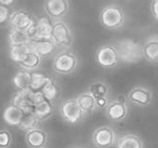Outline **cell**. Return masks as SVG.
I'll return each instance as SVG.
<instances>
[{
  "instance_id": "obj_23",
  "label": "cell",
  "mask_w": 158,
  "mask_h": 148,
  "mask_svg": "<svg viewBox=\"0 0 158 148\" xmlns=\"http://www.w3.org/2000/svg\"><path fill=\"white\" fill-rule=\"evenodd\" d=\"M52 77H50L46 74H43L40 72H33L30 90L31 92L42 94L43 90L48 86V84L52 81Z\"/></svg>"
},
{
  "instance_id": "obj_10",
  "label": "cell",
  "mask_w": 158,
  "mask_h": 148,
  "mask_svg": "<svg viewBox=\"0 0 158 148\" xmlns=\"http://www.w3.org/2000/svg\"><path fill=\"white\" fill-rule=\"evenodd\" d=\"M44 11L52 21L62 20L70 11V2L67 0H47L43 4Z\"/></svg>"
},
{
  "instance_id": "obj_16",
  "label": "cell",
  "mask_w": 158,
  "mask_h": 148,
  "mask_svg": "<svg viewBox=\"0 0 158 148\" xmlns=\"http://www.w3.org/2000/svg\"><path fill=\"white\" fill-rule=\"evenodd\" d=\"M26 112L19 106L10 104L3 112V120L10 126L19 127L22 121L25 117Z\"/></svg>"
},
{
  "instance_id": "obj_24",
  "label": "cell",
  "mask_w": 158,
  "mask_h": 148,
  "mask_svg": "<svg viewBox=\"0 0 158 148\" xmlns=\"http://www.w3.org/2000/svg\"><path fill=\"white\" fill-rule=\"evenodd\" d=\"M41 64H42L41 57L38 56L35 51H31L26 58L21 63H19L18 65L20 66L22 70L32 71L35 70H37V68L41 66Z\"/></svg>"
},
{
  "instance_id": "obj_8",
  "label": "cell",
  "mask_w": 158,
  "mask_h": 148,
  "mask_svg": "<svg viewBox=\"0 0 158 148\" xmlns=\"http://www.w3.org/2000/svg\"><path fill=\"white\" fill-rule=\"evenodd\" d=\"M92 141L97 148H110L116 144L117 135L112 127L101 125L93 132Z\"/></svg>"
},
{
  "instance_id": "obj_11",
  "label": "cell",
  "mask_w": 158,
  "mask_h": 148,
  "mask_svg": "<svg viewBox=\"0 0 158 148\" xmlns=\"http://www.w3.org/2000/svg\"><path fill=\"white\" fill-rule=\"evenodd\" d=\"M35 20L36 19L29 10L25 9H17L14 10L10 14L9 25L10 29L27 30L33 25Z\"/></svg>"
},
{
  "instance_id": "obj_3",
  "label": "cell",
  "mask_w": 158,
  "mask_h": 148,
  "mask_svg": "<svg viewBox=\"0 0 158 148\" xmlns=\"http://www.w3.org/2000/svg\"><path fill=\"white\" fill-rule=\"evenodd\" d=\"M79 61L76 54L70 50H64L54 56L52 70L58 74L68 75L76 70Z\"/></svg>"
},
{
  "instance_id": "obj_25",
  "label": "cell",
  "mask_w": 158,
  "mask_h": 148,
  "mask_svg": "<svg viewBox=\"0 0 158 148\" xmlns=\"http://www.w3.org/2000/svg\"><path fill=\"white\" fill-rule=\"evenodd\" d=\"M8 40L10 46L28 44L30 43V38L26 30H20L15 29H10L8 34Z\"/></svg>"
},
{
  "instance_id": "obj_2",
  "label": "cell",
  "mask_w": 158,
  "mask_h": 148,
  "mask_svg": "<svg viewBox=\"0 0 158 148\" xmlns=\"http://www.w3.org/2000/svg\"><path fill=\"white\" fill-rule=\"evenodd\" d=\"M114 45L117 48L121 63L134 64L143 58L141 45L137 42L126 38L117 41Z\"/></svg>"
},
{
  "instance_id": "obj_28",
  "label": "cell",
  "mask_w": 158,
  "mask_h": 148,
  "mask_svg": "<svg viewBox=\"0 0 158 148\" xmlns=\"http://www.w3.org/2000/svg\"><path fill=\"white\" fill-rule=\"evenodd\" d=\"M10 7H7L0 3V25H4L6 23H9L10 14L13 10H10Z\"/></svg>"
},
{
  "instance_id": "obj_21",
  "label": "cell",
  "mask_w": 158,
  "mask_h": 148,
  "mask_svg": "<svg viewBox=\"0 0 158 148\" xmlns=\"http://www.w3.org/2000/svg\"><path fill=\"white\" fill-rule=\"evenodd\" d=\"M75 99L78 102L79 106L81 107V109L84 111L86 115L94 112L98 108L96 100L88 91H85V92L79 94Z\"/></svg>"
},
{
  "instance_id": "obj_9",
  "label": "cell",
  "mask_w": 158,
  "mask_h": 148,
  "mask_svg": "<svg viewBox=\"0 0 158 148\" xmlns=\"http://www.w3.org/2000/svg\"><path fill=\"white\" fill-rule=\"evenodd\" d=\"M105 114L108 120L112 122H123L128 117L129 114V107L126 100L115 98L111 101H109L106 106Z\"/></svg>"
},
{
  "instance_id": "obj_27",
  "label": "cell",
  "mask_w": 158,
  "mask_h": 148,
  "mask_svg": "<svg viewBox=\"0 0 158 148\" xmlns=\"http://www.w3.org/2000/svg\"><path fill=\"white\" fill-rule=\"evenodd\" d=\"M13 142V137L8 129H0V148H10Z\"/></svg>"
},
{
  "instance_id": "obj_18",
  "label": "cell",
  "mask_w": 158,
  "mask_h": 148,
  "mask_svg": "<svg viewBox=\"0 0 158 148\" xmlns=\"http://www.w3.org/2000/svg\"><path fill=\"white\" fill-rule=\"evenodd\" d=\"M54 113L53 102L45 98L35 106L33 107V114L36 116L39 122H44L49 120Z\"/></svg>"
},
{
  "instance_id": "obj_19",
  "label": "cell",
  "mask_w": 158,
  "mask_h": 148,
  "mask_svg": "<svg viewBox=\"0 0 158 148\" xmlns=\"http://www.w3.org/2000/svg\"><path fill=\"white\" fill-rule=\"evenodd\" d=\"M116 148H145L144 142L136 134L128 133L121 135L116 141Z\"/></svg>"
},
{
  "instance_id": "obj_1",
  "label": "cell",
  "mask_w": 158,
  "mask_h": 148,
  "mask_svg": "<svg viewBox=\"0 0 158 148\" xmlns=\"http://www.w3.org/2000/svg\"><path fill=\"white\" fill-rule=\"evenodd\" d=\"M126 13L118 4H108L101 9L99 13V21L105 29L116 30L122 29L126 24Z\"/></svg>"
},
{
  "instance_id": "obj_14",
  "label": "cell",
  "mask_w": 158,
  "mask_h": 148,
  "mask_svg": "<svg viewBox=\"0 0 158 148\" xmlns=\"http://www.w3.org/2000/svg\"><path fill=\"white\" fill-rule=\"evenodd\" d=\"M25 141L29 148H46L49 136L44 129L35 127L26 132Z\"/></svg>"
},
{
  "instance_id": "obj_17",
  "label": "cell",
  "mask_w": 158,
  "mask_h": 148,
  "mask_svg": "<svg viewBox=\"0 0 158 148\" xmlns=\"http://www.w3.org/2000/svg\"><path fill=\"white\" fill-rule=\"evenodd\" d=\"M31 46L32 51H35L41 58H48L50 57L54 50H55V44L53 40L51 39H39L35 41H31Z\"/></svg>"
},
{
  "instance_id": "obj_6",
  "label": "cell",
  "mask_w": 158,
  "mask_h": 148,
  "mask_svg": "<svg viewBox=\"0 0 158 148\" xmlns=\"http://www.w3.org/2000/svg\"><path fill=\"white\" fill-rule=\"evenodd\" d=\"M52 39L56 47L69 50L73 44V34L71 27L64 20L53 21V30Z\"/></svg>"
},
{
  "instance_id": "obj_29",
  "label": "cell",
  "mask_w": 158,
  "mask_h": 148,
  "mask_svg": "<svg viewBox=\"0 0 158 148\" xmlns=\"http://www.w3.org/2000/svg\"><path fill=\"white\" fill-rule=\"evenodd\" d=\"M150 11L152 17L158 21V0H153L150 4Z\"/></svg>"
},
{
  "instance_id": "obj_5",
  "label": "cell",
  "mask_w": 158,
  "mask_h": 148,
  "mask_svg": "<svg viewBox=\"0 0 158 148\" xmlns=\"http://www.w3.org/2000/svg\"><path fill=\"white\" fill-rule=\"evenodd\" d=\"M59 114L62 119L70 124H78L82 122L86 116L75 98L63 101L59 106Z\"/></svg>"
},
{
  "instance_id": "obj_20",
  "label": "cell",
  "mask_w": 158,
  "mask_h": 148,
  "mask_svg": "<svg viewBox=\"0 0 158 148\" xmlns=\"http://www.w3.org/2000/svg\"><path fill=\"white\" fill-rule=\"evenodd\" d=\"M32 71L21 70L17 71L13 77V85L15 87L16 91L28 90L31 87V80H32Z\"/></svg>"
},
{
  "instance_id": "obj_22",
  "label": "cell",
  "mask_w": 158,
  "mask_h": 148,
  "mask_svg": "<svg viewBox=\"0 0 158 148\" xmlns=\"http://www.w3.org/2000/svg\"><path fill=\"white\" fill-rule=\"evenodd\" d=\"M32 51L31 43L10 46V56L15 63L19 64Z\"/></svg>"
},
{
  "instance_id": "obj_13",
  "label": "cell",
  "mask_w": 158,
  "mask_h": 148,
  "mask_svg": "<svg viewBox=\"0 0 158 148\" xmlns=\"http://www.w3.org/2000/svg\"><path fill=\"white\" fill-rule=\"evenodd\" d=\"M88 92L97 102L98 107L106 106L110 99V87L103 81H94L88 87Z\"/></svg>"
},
{
  "instance_id": "obj_4",
  "label": "cell",
  "mask_w": 158,
  "mask_h": 148,
  "mask_svg": "<svg viewBox=\"0 0 158 148\" xmlns=\"http://www.w3.org/2000/svg\"><path fill=\"white\" fill-rule=\"evenodd\" d=\"M94 58L99 66L107 70L114 68L121 63L117 48L114 44L110 43L100 46L95 52Z\"/></svg>"
},
{
  "instance_id": "obj_15",
  "label": "cell",
  "mask_w": 158,
  "mask_h": 148,
  "mask_svg": "<svg viewBox=\"0 0 158 148\" xmlns=\"http://www.w3.org/2000/svg\"><path fill=\"white\" fill-rule=\"evenodd\" d=\"M141 48L144 59L150 63H158V33L149 36Z\"/></svg>"
},
{
  "instance_id": "obj_30",
  "label": "cell",
  "mask_w": 158,
  "mask_h": 148,
  "mask_svg": "<svg viewBox=\"0 0 158 148\" xmlns=\"http://www.w3.org/2000/svg\"><path fill=\"white\" fill-rule=\"evenodd\" d=\"M74 148H83V147H74Z\"/></svg>"
},
{
  "instance_id": "obj_12",
  "label": "cell",
  "mask_w": 158,
  "mask_h": 148,
  "mask_svg": "<svg viewBox=\"0 0 158 148\" xmlns=\"http://www.w3.org/2000/svg\"><path fill=\"white\" fill-rule=\"evenodd\" d=\"M128 101L131 105L139 107H147L152 102V91L142 86H136L130 89L127 95Z\"/></svg>"
},
{
  "instance_id": "obj_31",
  "label": "cell",
  "mask_w": 158,
  "mask_h": 148,
  "mask_svg": "<svg viewBox=\"0 0 158 148\" xmlns=\"http://www.w3.org/2000/svg\"><path fill=\"white\" fill-rule=\"evenodd\" d=\"M46 148H47V147H46Z\"/></svg>"
},
{
  "instance_id": "obj_7",
  "label": "cell",
  "mask_w": 158,
  "mask_h": 148,
  "mask_svg": "<svg viewBox=\"0 0 158 148\" xmlns=\"http://www.w3.org/2000/svg\"><path fill=\"white\" fill-rule=\"evenodd\" d=\"M53 30V21L48 16H41L35 20L33 25L27 30L30 43L39 39H51Z\"/></svg>"
},
{
  "instance_id": "obj_26",
  "label": "cell",
  "mask_w": 158,
  "mask_h": 148,
  "mask_svg": "<svg viewBox=\"0 0 158 148\" xmlns=\"http://www.w3.org/2000/svg\"><path fill=\"white\" fill-rule=\"evenodd\" d=\"M39 122H40L38 121L35 114H33V112H26L23 121H22L21 124L19 125V128L27 132L32 128L38 127Z\"/></svg>"
}]
</instances>
